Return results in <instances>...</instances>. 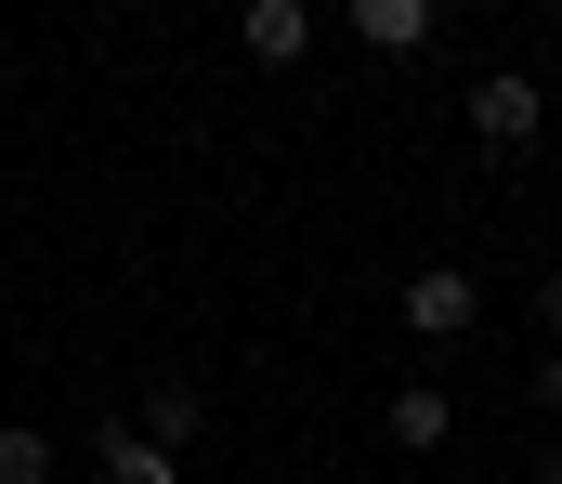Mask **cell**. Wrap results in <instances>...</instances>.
<instances>
[{
    "mask_svg": "<svg viewBox=\"0 0 562 484\" xmlns=\"http://www.w3.org/2000/svg\"><path fill=\"white\" fill-rule=\"evenodd\" d=\"M393 327H406V340H471V327H484V289H471V262H419V275L393 289Z\"/></svg>",
    "mask_w": 562,
    "mask_h": 484,
    "instance_id": "obj_1",
    "label": "cell"
},
{
    "mask_svg": "<svg viewBox=\"0 0 562 484\" xmlns=\"http://www.w3.org/2000/svg\"><path fill=\"white\" fill-rule=\"evenodd\" d=\"M537 119H550V92H537L524 66H497V79H471V132H484L497 158H524V145H537Z\"/></svg>",
    "mask_w": 562,
    "mask_h": 484,
    "instance_id": "obj_2",
    "label": "cell"
},
{
    "mask_svg": "<svg viewBox=\"0 0 562 484\" xmlns=\"http://www.w3.org/2000/svg\"><path fill=\"white\" fill-rule=\"evenodd\" d=\"M380 432H393V446H406V459H431V446H445V432H458V406H445V380H406V393H393V406H380Z\"/></svg>",
    "mask_w": 562,
    "mask_h": 484,
    "instance_id": "obj_3",
    "label": "cell"
},
{
    "mask_svg": "<svg viewBox=\"0 0 562 484\" xmlns=\"http://www.w3.org/2000/svg\"><path fill=\"white\" fill-rule=\"evenodd\" d=\"M132 432H144V446H170V459H183V446L210 432V406H196V380H157V393L132 406Z\"/></svg>",
    "mask_w": 562,
    "mask_h": 484,
    "instance_id": "obj_4",
    "label": "cell"
},
{
    "mask_svg": "<svg viewBox=\"0 0 562 484\" xmlns=\"http://www.w3.org/2000/svg\"><path fill=\"white\" fill-rule=\"evenodd\" d=\"M236 40H249V66H301V53H314V13H301V0H249Z\"/></svg>",
    "mask_w": 562,
    "mask_h": 484,
    "instance_id": "obj_5",
    "label": "cell"
},
{
    "mask_svg": "<svg viewBox=\"0 0 562 484\" xmlns=\"http://www.w3.org/2000/svg\"><path fill=\"white\" fill-rule=\"evenodd\" d=\"M92 459H105V484H183V459H170V446H144L132 419H105V432H92Z\"/></svg>",
    "mask_w": 562,
    "mask_h": 484,
    "instance_id": "obj_6",
    "label": "cell"
},
{
    "mask_svg": "<svg viewBox=\"0 0 562 484\" xmlns=\"http://www.w3.org/2000/svg\"><path fill=\"white\" fill-rule=\"evenodd\" d=\"M353 40H367V53H419V40H431V0H353Z\"/></svg>",
    "mask_w": 562,
    "mask_h": 484,
    "instance_id": "obj_7",
    "label": "cell"
},
{
    "mask_svg": "<svg viewBox=\"0 0 562 484\" xmlns=\"http://www.w3.org/2000/svg\"><path fill=\"white\" fill-rule=\"evenodd\" d=\"M0 484H53V432L40 419H0Z\"/></svg>",
    "mask_w": 562,
    "mask_h": 484,
    "instance_id": "obj_8",
    "label": "cell"
},
{
    "mask_svg": "<svg viewBox=\"0 0 562 484\" xmlns=\"http://www.w3.org/2000/svg\"><path fill=\"white\" fill-rule=\"evenodd\" d=\"M537 419H562V340L537 353Z\"/></svg>",
    "mask_w": 562,
    "mask_h": 484,
    "instance_id": "obj_9",
    "label": "cell"
},
{
    "mask_svg": "<svg viewBox=\"0 0 562 484\" xmlns=\"http://www.w3.org/2000/svg\"><path fill=\"white\" fill-rule=\"evenodd\" d=\"M537 315H550V340H562V275H550V289H537Z\"/></svg>",
    "mask_w": 562,
    "mask_h": 484,
    "instance_id": "obj_10",
    "label": "cell"
},
{
    "mask_svg": "<svg viewBox=\"0 0 562 484\" xmlns=\"http://www.w3.org/2000/svg\"><path fill=\"white\" fill-rule=\"evenodd\" d=\"M537 484H562V446H550V459H537Z\"/></svg>",
    "mask_w": 562,
    "mask_h": 484,
    "instance_id": "obj_11",
    "label": "cell"
}]
</instances>
